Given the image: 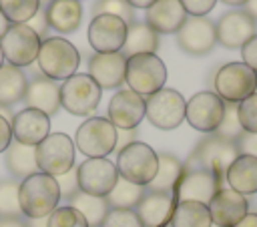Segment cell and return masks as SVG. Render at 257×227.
<instances>
[{"instance_id": "obj_20", "label": "cell", "mask_w": 257, "mask_h": 227, "mask_svg": "<svg viewBox=\"0 0 257 227\" xmlns=\"http://www.w3.org/2000/svg\"><path fill=\"white\" fill-rule=\"evenodd\" d=\"M126 58L120 52H94L88 58V76L100 88H118L124 82Z\"/></svg>"}, {"instance_id": "obj_7", "label": "cell", "mask_w": 257, "mask_h": 227, "mask_svg": "<svg viewBox=\"0 0 257 227\" xmlns=\"http://www.w3.org/2000/svg\"><path fill=\"white\" fill-rule=\"evenodd\" d=\"M76 147L72 139L64 133H50L44 141L36 145L38 171L50 177H58L74 167Z\"/></svg>"}, {"instance_id": "obj_33", "label": "cell", "mask_w": 257, "mask_h": 227, "mask_svg": "<svg viewBox=\"0 0 257 227\" xmlns=\"http://www.w3.org/2000/svg\"><path fill=\"white\" fill-rule=\"evenodd\" d=\"M145 191H147L145 187L135 185V183L118 177L114 187L110 189V193L104 199H106L110 209H135L139 205V201L143 199Z\"/></svg>"}, {"instance_id": "obj_55", "label": "cell", "mask_w": 257, "mask_h": 227, "mask_svg": "<svg viewBox=\"0 0 257 227\" xmlns=\"http://www.w3.org/2000/svg\"><path fill=\"white\" fill-rule=\"evenodd\" d=\"M221 2H225V4H229V6H245L249 0H221Z\"/></svg>"}, {"instance_id": "obj_12", "label": "cell", "mask_w": 257, "mask_h": 227, "mask_svg": "<svg viewBox=\"0 0 257 227\" xmlns=\"http://www.w3.org/2000/svg\"><path fill=\"white\" fill-rule=\"evenodd\" d=\"M225 112V100L211 90L193 94L185 106V121L199 133H215Z\"/></svg>"}, {"instance_id": "obj_35", "label": "cell", "mask_w": 257, "mask_h": 227, "mask_svg": "<svg viewBox=\"0 0 257 227\" xmlns=\"http://www.w3.org/2000/svg\"><path fill=\"white\" fill-rule=\"evenodd\" d=\"M18 187L20 183L16 179L0 181V217H24L20 211Z\"/></svg>"}, {"instance_id": "obj_40", "label": "cell", "mask_w": 257, "mask_h": 227, "mask_svg": "<svg viewBox=\"0 0 257 227\" xmlns=\"http://www.w3.org/2000/svg\"><path fill=\"white\" fill-rule=\"evenodd\" d=\"M237 117L245 133H257V92L237 102Z\"/></svg>"}, {"instance_id": "obj_16", "label": "cell", "mask_w": 257, "mask_h": 227, "mask_svg": "<svg viewBox=\"0 0 257 227\" xmlns=\"http://www.w3.org/2000/svg\"><path fill=\"white\" fill-rule=\"evenodd\" d=\"M86 38L94 52H120L126 38V22L110 14H98L88 24Z\"/></svg>"}, {"instance_id": "obj_56", "label": "cell", "mask_w": 257, "mask_h": 227, "mask_svg": "<svg viewBox=\"0 0 257 227\" xmlns=\"http://www.w3.org/2000/svg\"><path fill=\"white\" fill-rule=\"evenodd\" d=\"M2 64H4V52H2V48H0V68H2Z\"/></svg>"}, {"instance_id": "obj_15", "label": "cell", "mask_w": 257, "mask_h": 227, "mask_svg": "<svg viewBox=\"0 0 257 227\" xmlns=\"http://www.w3.org/2000/svg\"><path fill=\"white\" fill-rule=\"evenodd\" d=\"M179 46L191 56H205L217 44L215 22L207 16H187L185 24L177 32Z\"/></svg>"}, {"instance_id": "obj_45", "label": "cell", "mask_w": 257, "mask_h": 227, "mask_svg": "<svg viewBox=\"0 0 257 227\" xmlns=\"http://www.w3.org/2000/svg\"><path fill=\"white\" fill-rule=\"evenodd\" d=\"M38 36H42V38H46V30H48V22H46V14H44V8L40 6L38 8V12L26 22Z\"/></svg>"}, {"instance_id": "obj_9", "label": "cell", "mask_w": 257, "mask_h": 227, "mask_svg": "<svg viewBox=\"0 0 257 227\" xmlns=\"http://www.w3.org/2000/svg\"><path fill=\"white\" fill-rule=\"evenodd\" d=\"M102 88L88 74H72L60 84V106L76 117H88L100 102Z\"/></svg>"}, {"instance_id": "obj_51", "label": "cell", "mask_w": 257, "mask_h": 227, "mask_svg": "<svg viewBox=\"0 0 257 227\" xmlns=\"http://www.w3.org/2000/svg\"><path fill=\"white\" fill-rule=\"evenodd\" d=\"M255 22H257V0H249L247 4H245V8H243Z\"/></svg>"}, {"instance_id": "obj_4", "label": "cell", "mask_w": 257, "mask_h": 227, "mask_svg": "<svg viewBox=\"0 0 257 227\" xmlns=\"http://www.w3.org/2000/svg\"><path fill=\"white\" fill-rule=\"evenodd\" d=\"M116 171H118V177L135 183V185H141V187H147L155 173H157V167H159V153L153 151V147H149L147 143H141V141H135L131 143L128 147H124L122 151L116 153Z\"/></svg>"}, {"instance_id": "obj_48", "label": "cell", "mask_w": 257, "mask_h": 227, "mask_svg": "<svg viewBox=\"0 0 257 227\" xmlns=\"http://www.w3.org/2000/svg\"><path fill=\"white\" fill-rule=\"evenodd\" d=\"M0 227H26L24 217H0Z\"/></svg>"}, {"instance_id": "obj_5", "label": "cell", "mask_w": 257, "mask_h": 227, "mask_svg": "<svg viewBox=\"0 0 257 227\" xmlns=\"http://www.w3.org/2000/svg\"><path fill=\"white\" fill-rule=\"evenodd\" d=\"M237 147L231 141L219 139L213 133L209 137H205L195 151L191 153V157L187 159L185 165H195V167H203L209 173L215 175V179L219 181V185L223 187L225 183V173L229 169V165L237 159Z\"/></svg>"}, {"instance_id": "obj_25", "label": "cell", "mask_w": 257, "mask_h": 227, "mask_svg": "<svg viewBox=\"0 0 257 227\" xmlns=\"http://www.w3.org/2000/svg\"><path fill=\"white\" fill-rule=\"evenodd\" d=\"M48 28L58 34H70L80 26L82 6L78 0H48L44 6Z\"/></svg>"}, {"instance_id": "obj_22", "label": "cell", "mask_w": 257, "mask_h": 227, "mask_svg": "<svg viewBox=\"0 0 257 227\" xmlns=\"http://www.w3.org/2000/svg\"><path fill=\"white\" fill-rule=\"evenodd\" d=\"M24 102L28 108H36L46 117H52L60 108V86L54 80L36 74L26 84Z\"/></svg>"}, {"instance_id": "obj_46", "label": "cell", "mask_w": 257, "mask_h": 227, "mask_svg": "<svg viewBox=\"0 0 257 227\" xmlns=\"http://www.w3.org/2000/svg\"><path fill=\"white\" fill-rule=\"evenodd\" d=\"M137 141V129H116V145L114 151H122L124 147H128L131 143Z\"/></svg>"}, {"instance_id": "obj_38", "label": "cell", "mask_w": 257, "mask_h": 227, "mask_svg": "<svg viewBox=\"0 0 257 227\" xmlns=\"http://www.w3.org/2000/svg\"><path fill=\"white\" fill-rule=\"evenodd\" d=\"M48 227H88L84 217L70 205L56 207L48 215Z\"/></svg>"}, {"instance_id": "obj_50", "label": "cell", "mask_w": 257, "mask_h": 227, "mask_svg": "<svg viewBox=\"0 0 257 227\" xmlns=\"http://www.w3.org/2000/svg\"><path fill=\"white\" fill-rule=\"evenodd\" d=\"M26 227H48V217H40V219H28L24 217Z\"/></svg>"}, {"instance_id": "obj_36", "label": "cell", "mask_w": 257, "mask_h": 227, "mask_svg": "<svg viewBox=\"0 0 257 227\" xmlns=\"http://www.w3.org/2000/svg\"><path fill=\"white\" fill-rule=\"evenodd\" d=\"M243 133H245V131H243V127H241V123H239V117H237V102H225L223 119H221L217 131H215L213 135L219 137V139H225V141L235 143Z\"/></svg>"}, {"instance_id": "obj_8", "label": "cell", "mask_w": 257, "mask_h": 227, "mask_svg": "<svg viewBox=\"0 0 257 227\" xmlns=\"http://www.w3.org/2000/svg\"><path fill=\"white\" fill-rule=\"evenodd\" d=\"M257 92V72L243 62L223 64L215 74V94L225 102H241Z\"/></svg>"}, {"instance_id": "obj_47", "label": "cell", "mask_w": 257, "mask_h": 227, "mask_svg": "<svg viewBox=\"0 0 257 227\" xmlns=\"http://www.w3.org/2000/svg\"><path fill=\"white\" fill-rule=\"evenodd\" d=\"M12 141H14L12 139V125H10V121L0 117V153H4Z\"/></svg>"}, {"instance_id": "obj_42", "label": "cell", "mask_w": 257, "mask_h": 227, "mask_svg": "<svg viewBox=\"0 0 257 227\" xmlns=\"http://www.w3.org/2000/svg\"><path fill=\"white\" fill-rule=\"evenodd\" d=\"M179 2L185 8L187 16H207L217 4V0H179Z\"/></svg>"}, {"instance_id": "obj_39", "label": "cell", "mask_w": 257, "mask_h": 227, "mask_svg": "<svg viewBox=\"0 0 257 227\" xmlns=\"http://www.w3.org/2000/svg\"><path fill=\"white\" fill-rule=\"evenodd\" d=\"M100 227H145L135 209H108Z\"/></svg>"}, {"instance_id": "obj_53", "label": "cell", "mask_w": 257, "mask_h": 227, "mask_svg": "<svg viewBox=\"0 0 257 227\" xmlns=\"http://www.w3.org/2000/svg\"><path fill=\"white\" fill-rule=\"evenodd\" d=\"M8 26H10V22L6 20V16L0 12V38L6 34V30H8Z\"/></svg>"}, {"instance_id": "obj_18", "label": "cell", "mask_w": 257, "mask_h": 227, "mask_svg": "<svg viewBox=\"0 0 257 227\" xmlns=\"http://www.w3.org/2000/svg\"><path fill=\"white\" fill-rule=\"evenodd\" d=\"M207 207H209L211 221L217 227H233L237 221H241L249 213L247 199L229 187L219 189Z\"/></svg>"}, {"instance_id": "obj_6", "label": "cell", "mask_w": 257, "mask_h": 227, "mask_svg": "<svg viewBox=\"0 0 257 227\" xmlns=\"http://www.w3.org/2000/svg\"><path fill=\"white\" fill-rule=\"evenodd\" d=\"M116 145V129L104 117L86 119L74 137V147L86 159H106Z\"/></svg>"}, {"instance_id": "obj_3", "label": "cell", "mask_w": 257, "mask_h": 227, "mask_svg": "<svg viewBox=\"0 0 257 227\" xmlns=\"http://www.w3.org/2000/svg\"><path fill=\"white\" fill-rule=\"evenodd\" d=\"M124 82L128 88L141 96H151L157 90L165 88L167 66L157 54H135L126 58Z\"/></svg>"}, {"instance_id": "obj_49", "label": "cell", "mask_w": 257, "mask_h": 227, "mask_svg": "<svg viewBox=\"0 0 257 227\" xmlns=\"http://www.w3.org/2000/svg\"><path fill=\"white\" fill-rule=\"evenodd\" d=\"M233 227H257V213H247L241 221H237Z\"/></svg>"}, {"instance_id": "obj_54", "label": "cell", "mask_w": 257, "mask_h": 227, "mask_svg": "<svg viewBox=\"0 0 257 227\" xmlns=\"http://www.w3.org/2000/svg\"><path fill=\"white\" fill-rule=\"evenodd\" d=\"M0 117H2V119H6V121H10V123H12V119H14V115H12L10 106H0Z\"/></svg>"}, {"instance_id": "obj_37", "label": "cell", "mask_w": 257, "mask_h": 227, "mask_svg": "<svg viewBox=\"0 0 257 227\" xmlns=\"http://www.w3.org/2000/svg\"><path fill=\"white\" fill-rule=\"evenodd\" d=\"M92 12H94V16H98V14L116 16L122 22H126V26L135 22V8L126 0H96L92 6Z\"/></svg>"}, {"instance_id": "obj_24", "label": "cell", "mask_w": 257, "mask_h": 227, "mask_svg": "<svg viewBox=\"0 0 257 227\" xmlns=\"http://www.w3.org/2000/svg\"><path fill=\"white\" fill-rule=\"evenodd\" d=\"M175 209V199L173 195L167 193H153V191H145L143 199L139 201V205L135 207L139 219L143 221L145 227H163L171 221Z\"/></svg>"}, {"instance_id": "obj_28", "label": "cell", "mask_w": 257, "mask_h": 227, "mask_svg": "<svg viewBox=\"0 0 257 227\" xmlns=\"http://www.w3.org/2000/svg\"><path fill=\"white\" fill-rule=\"evenodd\" d=\"M4 165L12 179H26L34 173H38L36 163V147L22 145L18 141H12L10 147L4 151Z\"/></svg>"}, {"instance_id": "obj_26", "label": "cell", "mask_w": 257, "mask_h": 227, "mask_svg": "<svg viewBox=\"0 0 257 227\" xmlns=\"http://www.w3.org/2000/svg\"><path fill=\"white\" fill-rule=\"evenodd\" d=\"M229 189L241 193L243 197L257 193V159L249 155H237L225 173Z\"/></svg>"}, {"instance_id": "obj_27", "label": "cell", "mask_w": 257, "mask_h": 227, "mask_svg": "<svg viewBox=\"0 0 257 227\" xmlns=\"http://www.w3.org/2000/svg\"><path fill=\"white\" fill-rule=\"evenodd\" d=\"M159 48V34L147 26V22L135 20L133 24L126 26V38L120 48V54L124 58L135 56V54H155Z\"/></svg>"}, {"instance_id": "obj_10", "label": "cell", "mask_w": 257, "mask_h": 227, "mask_svg": "<svg viewBox=\"0 0 257 227\" xmlns=\"http://www.w3.org/2000/svg\"><path fill=\"white\" fill-rule=\"evenodd\" d=\"M185 98L175 88H161L145 98V117L161 131H173L185 121Z\"/></svg>"}, {"instance_id": "obj_41", "label": "cell", "mask_w": 257, "mask_h": 227, "mask_svg": "<svg viewBox=\"0 0 257 227\" xmlns=\"http://www.w3.org/2000/svg\"><path fill=\"white\" fill-rule=\"evenodd\" d=\"M56 179V183H58V189H60V199H70V197H74L80 189H78V179H76V167H72L70 171H66V173H62V175H58V177H54Z\"/></svg>"}, {"instance_id": "obj_13", "label": "cell", "mask_w": 257, "mask_h": 227, "mask_svg": "<svg viewBox=\"0 0 257 227\" xmlns=\"http://www.w3.org/2000/svg\"><path fill=\"white\" fill-rule=\"evenodd\" d=\"M76 179L82 193L106 197L118 179V171L108 159H86L76 167Z\"/></svg>"}, {"instance_id": "obj_2", "label": "cell", "mask_w": 257, "mask_h": 227, "mask_svg": "<svg viewBox=\"0 0 257 227\" xmlns=\"http://www.w3.org/2000/svg\"><path fill=\"white\" fill-rule=\"evenodd\" d=\"M36 62H38V70L42 76H46L54 82L66 80L72 74H76V68L80 64V52L66 38L46 36L40 42Z\"/></svg>"}, {"instance_id": "obj_34", "label": "cell", "mask_w": 257, "mask_h": 227, "mask_svg": "<svg viewBox=\"0 0 257 227\" xmlns=\"http://www.w3.org/2000/svg\"><path fill=\"white\" fill-rule=\"evenodd\" d=\"M40 8V0H0V12L12 24H26Z\"/></svg>"}, {"instance_id": "obj_43", "label": "cell", "mask_w": 257, "mask_h": 227, "mask_svg": "<svg viewBox=\"0 0 257 227\" xmlns=\"http://www.w3.org/2000/svg\"><path fill=\"white\" fill-rule=\"evenodd\" d=\"M235 147L239 155H249L257 159V133H243L235 141Z\"/></svg>"}, {"instance_id": "obj_29", "label": "cell", "mask_w": 257, "mask_h": 227, "mask_svg": "<svg viewBox=\"0 0 257 227\" xmlns=\"http://www.w3.org/2000/svg\"><path fill=\"white\" fill-rule=\"evenodd\" d=\"M183 175V163L171 155V153H159V167L157 173L153 177V181L145 187L147 191L153 193H167L173 195V191L177 189V183Z\"/></svg>"}, {"instance_id": "obj_31", "label": "cell", "mask_w": 257, "mask_h": 227, "mask_svg": "<svg viewBox=\"0 0 257 227\" xmlns=\"http://www.w3.org/2000/svg\"><path fill=\"white\" fill-rule=\"evenodd\" d=\"M209 207L197 201H179L171 215V227H211Z\"/></svg>"}, {"instance_id": "obj_11", "label": "cell", "mask_w": 257, "mask_h": 227, "mask_svg": "<svg viewBox=\"0 0 257 227\" xmlns=\"http://www.w3.org/2000/svg\"><path fill=\"white\" fill-rule=\"evenodd\" d=\"M0 48L8 64L24 68L36 60L40 50V36L28 24H10L6 34L0 38Z\"/></svg>"}, {"instance_id": "obj_19", "label": "cell", "mask_w": 257, "mask_h": 227, "mask_svg": "<svg viewBox=\"0 0 257 227\" xmlns=\"http://www.w3.org/2000/svg\"><path fill=\"white\" fill-rule=\"evenodd\" d=\"M114 129H137L145 119V96L120 88L108 102V117Z\"/></svg>"}, {"instance_id": "obj_44", "label": "cell", "mask_w": 257, "mask_h": 227, "mask_svg": "<svg viewBox=\"0 0 257 227\" xmlns=\"http://www.w3.org/2000/svg\"><path fill=\"white\" fill-rule=\"evenodd\" d=\"M241 56H243V64H247L249 68H253L257 72V34H253L241 46Z\"/></svg>"}, {"instance_id": "obj_32", "label": "cell", "mask_w": 257, "mask_h": 227, "mask_svg": "<svg viewBox=\"0 0 257 227\" xmlns=\"http://www.w3.org/2000/svg\"><path fill=\"white\" fill-rule=\"evenodd\" d=\"M68 205H70L72 209H76V211L84 217V221H86L88 227H100L104 215H106L108 209H110L104 197L88 195V193H82V191H78L74 197H70V199H68Z\"/></svg>"}, {"instance_id": "obj_23", "label": "cell", "mask_w": 257, "mask_h": 227, "mask_svg": "<svg viewBox=\"0 0 257 227\" xmlns=\"http://www.w3.org/2000/svg\"><path fill=\"white\" fill-rule=\"evenodd\" d=\"M187 12L179 0H157L151 8H147V26H151L157 34H177L185 24Z\"/></svg>"}, {"instance_id": "obj_1", "label": "cell", "mask_w": 257, "mask_h": 227, "mask_svg": "<svg viewBox=\"0 0 257 227\" xmlns=\"http://www.w3.org/2000/svg\"><path fill=\"white\" fill-rule=\"evenodd\" d=\"M20 211L28 219L48 217L60 203V189L54 177L46 173H34L20 181L18 187Z\"/></svg>"}, {"instance_id": "obj_57", "label": "cell", "mask_w": 257, "mask_h": 227, "mask_svg": "<svg viewBox=\"0 0 257 227\" xmlns=\"http://www.w3.org/2000/svg\"><path fill=\"white\" fill-rule=\"evenodd\" d=\"M78 2H80V0H78Z\"/></svg>"}, {"instance_id": "obj_30", "label": "cell", "mask_w": 257, "mask_h": 227, "mask_svg": "<svg viewBox=\"0 0 257 227\" xmlns=\"http://www.w3.org/2000/svg\"><path fill=\"white\" fill-rule=\"evenodd\" d=\"M28 78L22 68L12 66L8 62L0 68V106H12L24 98Z\"/></svg>"}, {"instance_id": "obj_52", "label": "cell", "mask_w": 257, "mask_h": 227, "mask_svg": "<svg viewBox=\"0 0 257 227\" xmlns=\"http://www.w3.org/2000/svg\"><path fill=\"white\" fill-rule=\"evenodd\" d=\"M126 2H128L133 8H145V10H147V8H151L157 0H126Z\"/></svg>"}, {"instance_id": "obj_14", "label": "cell", "mask_w": 257, "mask_h": 227, "mask_svg": "<svg viewBox=\"0 0 257 227\" xmlns=\"http://www.w3.org/2000/svg\"><path fill=\"white\" fill-rule=\"evenodd\" d=\"M223 189L213 173H209L203 167L195 165H183V175L177 183V199L179 201H197L203 205H209L213 195Z\"/></svg>"}, {"instance_id": "obj_17", "label": "cell", "mask_w": 257, "mask_h": 227, "mask_svg": "<svg viewBox=\"0 0 257 227\" xmlns=\"http://www.w3.org/2000/svg\"><path fill=\"white\" fill-rule=\"evenodd\" d=\"M255 26L257 22L243 8L229 10L215 24L217 42L223 44L225 48H241L255 34Z\"/></svg>"}, {"instance_id": "obj_21", "label": "cell", "mask_w": 257, "mask_h": 227, "mask_svg": "<svg viewBox=\"0 0 257 227\" xmlns=\"http://www.w3.org/2000/svg\"><path fill=\"white\" fill-rule=\"evenodd\" d=\"M10 125H12V139L22 145L36 147L40 141H44L50 135V117H46L36 108L26 106L18 110Z\"/></svg>"}]
</instances>
